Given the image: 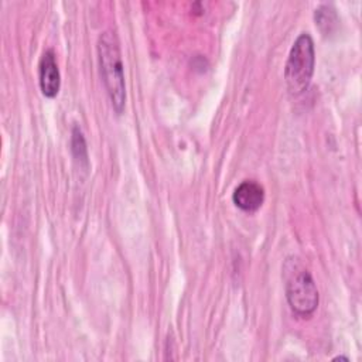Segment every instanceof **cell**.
Returning a JSON list of instances; mask_svg holds the SVG:
<instances>
[{"label": "cell", "instance_id": "cell-1", "mask_svg": "<svg viewBox=\"0 0 362 362\" xmlns=\"http://www.w3.org/2000/svg\"><path fill=\"white\" fill-rule=\"evenodd\" d=\"M96 48L103 85L106 88L115 112L122 113L126 103V83L116 34L110 30L100 33Z\"/></svg>", "mask_w": 362, "mask_h": 362}, {"label": "cell", "instance_id": "cell-2", "mask_svg": "<svg viewBox=\"0 0 362 362\" xmlns=\"http://www.w3.org/2000/svg\"><path fill=\"white\" fill-rule=\"evenodd\" d=\"M286 298L290 308L300 317H310L318 307V290L311 273L300 262L290 256L283 264Z\"/></svg>", "mask_w": 362, "mask_h": 362}, {"label": "cell", "instance_id": "cell-3", "mask_svg": "<svg viewBox=\"0 0 362 362\" xmlns=\"http://www.w3.org/2000/svg\"><path fill=\"white\" fill-rule=\"evenodd\" d=\"M314 41L308 33H301L290 48L284 66V79L291 95H301L310 85L314 74Z\"/></svg>", "mask_w": 362, "mask_h": 362}, {"label": "cell", "instance_id": "cell-4", "mask_svg": "<svg viewBox=\"0 0 362 362\" xmlns=\"http://www.w3.org/2000/svg\"><path fill=\"white\" fill-rule=\"evenodd\" d=\"M38 81H40V88L44 96L47 98L57 96L61 85V75H59L58 64L52 49L44 51V54L40 58Z\"/></svg>", "mask_w": 362, "mask_h": 362}, {"label": "cell", "instance_id": "cell-5", "mask_svg": "<svg viewBox=\"0 0 362 362\" xmlns=\"http://www.w3.org/2000/svg\"><path fill=\"white\" fill-rule=\"evenodd\" d=\"M232 199L235 205L242 211L255 212L262 206L264 201V189L259 182L253 180H245L235 188Z\"/></svg>", "mask_w": 362, "mask_h": 362}, {"label": "cell", "instance_id": "cell-6", "mask_svg": "<svg viewBox=\"0 0 362 362\" xmlns=\"http://www.w3.org/2000/svg\"><path fill=\"white\" fill-rule=\"evenodd\" d=\"M314 18H315V24L320 27V30L325 35L331 34L338 25V16L332 8V6H328V4H321L314 13Z\"/></svg>", "mask_w": 362, "mask_h": 362}, {"label": "cell", "instance_id": "cell-7", "mask_svg": "<svg viewBox=\"0 0 362 362\" xmlns=\"http://www.w3.org/2000/svg\"><path fill=\"white\" fill-rule=\"evenodd\" d=\"M72 151L75 154V157L81 161H83L85 164H88V150H86V143L83 139V134L81 132V129L78 126L74 127L72 130Z\"/></svg>", "mask_w": 362, "mask_h": 362}, {"label": "cell", "instance_id": "cell-8", "mask_svg": "<svg viewBox=\"0 0 362 362\" xmlns=\"http://www.w3.org/2000/svg\"><path fill=\"white\" fill-rule=\"evenodd\" d=\"M332 361H345V362H348L349 359L346 356H335Z\"/></svg>", "mask_w": 362, "mask_h": 362}]
</instances>
